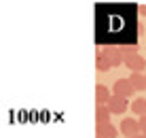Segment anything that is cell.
<instances>
[{
    "instance_id": "obj_2",
    "label": "cell",
    "mask_w": 146,
    "mask_h": 138,
    "mask_svg": "<svg viewBox=\"0 0 146 138\" xmlns=\"http://www.w3.org/2000/svg\"><path fill=\"white\" fill-rule=\"evenodd\" d=\"M112 94H117V96H125V98H131V96L135 94V87L131 85L129 76H127V79H119V81H114V85H112Z\"/></svg>"
},
{
    "instance_id": "obj_12",
    "label": "cell",
    "mask_w": 146,
    "mask_h": 138,
    "mask_svg": "<svg viewBox=\"0 0 146 138\" xmlns=\"http://www.w3.org/2000/svg\"><path fill=\"white\" fill-rule=\"evenodd\" d=\"M121 53H123V58H129V55H135V47L133 45H125V47H121Z\"/></svg>"
},
{
    "instance_id": "obj_14",
    "label": "cell",
    "mask_w": 146,
    "mask_h": 138,
    "mask_svg": "<svg viewBox=\"0 0 146 138\" xmlns=\"http://www.w3.org/2000/svg\"><path fill=\"white\" fill-rule=\"evenodd\" d=\"M140 13H142V15H146V4H144V7H140Z\"/></svg>"
},
{
    "instance_id": "obj_8",
    "label": "cell",
    "mask_w": 146,
    "mask_h": 138,
    "mask_svg": "<svg viewBox=\"0 0 146 138\" xmlns=\"http://www.w3.org/2000/svg\"><path fill=\"white\" fill-rule=\"evenodd\" d=\"M129 81H131V85L135 87V91H144L146 89V74L131 72V74H129Z\"/></svg>"
},
{
    "instance_id": "obj_13",
    "label": "cell",
    "mask_w": 146,
    "mask_h": 138,
    "mask_svg": "<svg viewBox=\"0 0 146 138\" xmlns=\"http://www.w3.org/2000/svg\"><path fill=\"white\" fill-rule=\"evenodd\" d=\"M140 132H142V134H146V115H140Z\"/></svg>"
},
{
    "instance_id": "obj_1",
    "label": "cell",
    "mask_w": 146,
    "mask_h": 138,
    "mask_svg": "<svg viewBox=\"0 0 146 138\" xmlns=\"http://www.w3.org/2000/svg\"><path fill=\"white\" fill-rule=\"evenodd\" d=\"M100 53H102L104 58L110 62V66H112V68H114V66H121V64L125 62L123 53H121V47H112V45H108V47H104Z\"/></svg>"
},
{
    "instance_id": "obj_16",
    "label": "cell",
    "mask_w": 146,
    "mask_h": 138,
    "mask_svg": "<svg viewBox=\"0 0 146 138\" xmlns=\"http://www.w3.org/2000/svg\"><path fill=\"white\" fill-rule=\"evenodd\" d=\"M98 138H102V136H98Z\"/></svg>"
},
{
    "instance_id": "obj_11",
    "label": "cell",
    "mask_w": 146,
    "mask_h": 138,
    "mask_svg": "<svg viewBox=\"0 0 146 138\" xmlns=\"http://www.w3.org/2000/svg\"><path fill=\"white\" fill-rule=\"evenodd\" d=\"M95 66H98L100 72H108V70L112 68V66H110V62H108L106 58H104L102 53H98V58H95Z\"/></svg>"
},
{
    "instance_id": "obj_6",
    "label": "cell",
    "mask_w": 146,
    "mask_h": 138,
    "mask_svg": "<svg viewBox=\"0 0 146 138\" xmlns=\"http://www.w3.org/2000/svg\"><path fill=\"white\" fill-rule=\"evenodd\" d=\"M95 134L102 136V138H114V136L119 134V130L110 123V121H104V123H98V127H95Z\"/></svg>"
},
{
    "instance_id": "obj_10",
    "label": "cell",
    "mask_w": 146,
    "mask_h": 138,
    "mask_svg": "<svg viewBox=\"0 0 146 138\" xmlns=\"http://www.w3.org/2000/svg\"><path fill=\"white\" fill-rule=\"evenodd\" d=\"M131 111L135 115H146V98L144 96H140V98H135L131 102Z\"/></svg>"
},
{
    "instance_id": "obj_9",
    "label": "cell",
    "mask_w": 146,
    "mask_h": 138,
    "mask_svg": "<svg viewBox=\"0 0 146 138\" xmlns=\"http://www.w3.org/2000/svg\"><path fill=\"white\" fill-rule=\"evenodd\" d=\"M110 115H112V111L108 109V104H98V109H95V121L98 123L110 121Z\"/></svg>"
},
{
    "instance_id": "obj_15",
    "label": "cell",
    "mask_w": 146,
    "mask_h": 138,
    "mask_svg": "<svg viewBox=\"0 0 146 138\" xmlns=\"http://www.w3.org/2000/svg\"><path fill=\"white\" fill-rule=\"evenodd\" d=\"M133 138H146V134H142V132H140V134H135Z\"/></svg>"
},
{
    "instance_id": "obj_4",
    "label": "cell",
    "mask_w": 146,
    "mask_h": 138,
    "mask_svg": "<svg viewBox=\"0 0 146 138\" xmlns=\"http://www.w3.org/2000/svg\"><path fill=\"white\" fill-rule=\"evenodd\" d=\"M119 130L123 132L125 136L133 138L135 134H140V121H138V119H127V117H125V119L121 121V127H119Z\"/></svg>"
},
{
    "instance_id": "obj_5",
    "label": "cell",
    "mask_w": 146,
    "mask_h": 138,
    "mask_svg": "<svg viewBox=\"0 0 146 138\" xmlns=\"http://www.w3.org/2000/svg\"><path fill=\"white\" fill-rule=\"evenodd\" d=\"M125 66H127L131 72H142V70L146 68V60H144L140 53H135V55H129V58H125Z\"/></svg>"
},
{
    "instance_id": "obj_3",
    "label": "cell",
    "mask_w": 146,
    "mask_h": 138,
    "mask_svg": "<svg viewBox=\"0 0 146 138\" xmlns=\"http://www.w3.org/2000/svg\"><path fill=\"white\" fill-rule=\"evenodd\" d=\"M108 109L112 111V115H123L125 111H127V98L112 94V98L108 100Z\"/></svg>"
},
{
    "instance_id": "obj_7",
    "label": "cell",
    "mask_w": 146,
    "mask_h": 138,
    "mask_svg": "<svg viewBox=\"0 0 146 138\" xmlns=\"http://www.w3.org/2000/svg\"><path fill=\"white\" fill-rule=\"evenodd\" d=\"M110 98H112V91H110L106 85L100 83L98 87H95V100H98V104H108Z\"/></svg>"
}]
</instances>
